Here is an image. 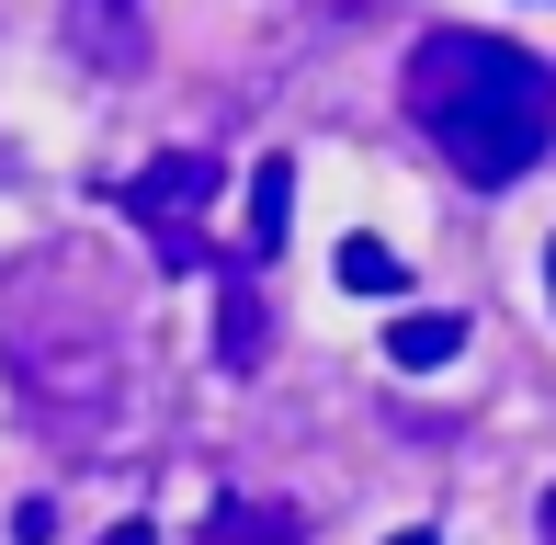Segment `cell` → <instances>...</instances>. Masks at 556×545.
<instances>
[{
	"mask_svg": "<svg viewBox=\"0 0 556 545\" xmlns=\"http://www.w3.org/2000/svg\"><path fill=\"white\" fill-rule=\"evenodd\" d=\"M397 91H409V126L432 137L477 193L522 182V170L556 148V68H545V58H522L511 35L443 23V35H420V46H409Z\"/></svg>",
	"mask_w": 556,
	"mask_h": 545,
	"instance_id": "6da1fadb",
	"label": "cell"
},
{
	"mask_svg": "<svg viewBox=\"0 0 556 545\" xmlns=\"http://www.w3.org/2000/svg\"><path fill=\"white\" fill-rule=\"evenodd\" d=\"M0 364L58 432H91L125 398V318L103 262H68V251L0 262Z\"/></svg>",
	"mask_w": 556,
	"mask_h": 545,
	"instance_id": "7a4b0ae2",
	"label": "cell"
},
{
	"mask_svg": "<svg viewBox=\"0 0 556 545\" xmlns=\"http://www.w3.org/2000/svg\"><path fill=\"white\" fill-rule=\"evenodd\" d=\"M216 193H227V170L205 160V148H160V160L125 182V216L160 239L170 272H216V262H205V216H216Z\"/></svg>",
	"mask_w": 556,
	"mask_h": 545,
	"instance_id": "3957f363",
	"label": "cell"
},
{
	"mask_svg": "<svg viewBox=\"0 0 556 545\" xmlns=\"http://www.w3.org/2000/svg\"><path fill=\"white\" fill-rule=\"evenodd\" d=\"M216 284H227V307H216V364L227 376H262V262H216Z\"/></svg>",
	"mask_w": 556,
	"mask_h": 545,
	"instance_id": "277c9868",
	"label": "cell"
},
{
	"mask_svg": "<svg viewBox=\"0 0 556 545\" xmlns=\"http://www.w3.org/2000/svg\"><path fill=\"white\" fill-rule=\"evenodd\" d=\"M466 353V318H443V307H409L387 330V364H409V376H432V364H454Z\"/></svg>",
	"mask_w": 556,
	"mask_h": 545,
	"instance_id": "5b68a950",
	"label": "cell"
},
{
	"mask_svg": "<svg viewBox=\"0 0 556 545\" xmlns=\"http://www.w3.org/2000/svg\"><path fill=\"white\" fill-rule=\"evenodd\" d=\"M68 35L91 46V58H114V68H137V0H80V12H68Z\"/></svg>",
	"mask_w": 556,
	"mask_h": 545,
	"instance_id": "8992f818",
	"label": "cell"
},
{
	"mask_svg": "<svg viewBox=\"0 0 556 545\" xmlns=\"http://www.w3.org/2000/svg\"><path fill=\"white\" fill-rule=\"evenodd\" d=\"M307 534V511L295 500H239V511H216V545H295Z\"/></svg>",
	"mask_w": 556,
	"mask_h": 545,
	"instance_id": "52a82bcc",
	"label": "cell"
},
{
	"mask_svg": "<svg viewBox=\"0 0 556 545\" xmlns=\"http://www.w3.org/2000/svg\"><path fill=\"white\" fill-rule=\"evenodd\" d=\"M285 216H295V170H285V160H262V170H250V262L285 239Z\"/></svg>",
	"mask_w": 556,
	"mask_h": 545,
	"instance_id": "ba28073f",
	"label": "cell"
},
{
	"mask_svg": "<svg viewBox=\"0 0 556 545\" xmlns=\"http://www.w3.org/2000/svg\"><path fill=\"white\" fill-rule=\"evenodd\" d=\"M341 284L352 295H409V272H397L387 239H341Z\"/></svg>",
	"mask_w": 556,
	"mask_h": 545,
	"instance_id": "9c48e42d",
	"label": "cell"
},
{
	"mask_svg": "<svg viewBox=\"0 0 556 545\" xmlns=\"http://www.w3.org/2000/svg\"><path fill=\"white\" fill-rule=\"evenodd\" d=\"M103 545H160V534H148V523H114V534H103Z\"/></svg>",
	"mask_w": 556,
	"mask_h": 545,
	"instance_id": "30bf717a",
	"label": "cell"
},
{
	"mask_svg": "<svg viewBox=\"0 0 556 545\" xmlns=\"http://www.w3.org/2000/svg\"><path fill=\"white\" fill-rule=\"evenodd\" d=\"M534 523H545V545H556V489H545V511H534Z\"/></svg>",
	"mask_w": 556,
	"mask_h": 545,
	"instance_id": "8fae6325",
	"label": "cell"
},
{
	"mask_svg": "<svg viewBox=\"0 0 556 545\" xmlns=\"http://www.w3.org/2000/svg\"><path fill=\"white\" fill-rule=\"evenodd\" d=\"M387 545H443V534H387Z\"/></svg>",
	"mask_w": 556,
	"mask_h": 545,
	"instance_id": "7c38bea8",
	"label": "cell"
},
{
	"mask_svg": "<svg viewBox=\"0 0 556 545\" xmlns=\"http://www.w3.org/2000/svg\"><path fill=\"white\" fill-rule=\"evenodd\" d=\"M545 295H556V239H545Z\"/></svg>",
	"mask_w": 556,
	"mask_h": 545,
	"instance_id": "4fadbf2b",
	"label": "cell"
}]
</instances>
